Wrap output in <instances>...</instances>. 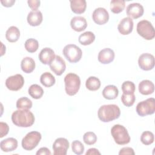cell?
I'll list each match as a JSON object with an SVG mask.
<instances>
[{
    "instance_id": "cell-1",
    "label": "cell",
    "mask_w": 155,
    "mask_h": 155,
    "mask_svg": "<svg viewBox=\"0 0 155 155\" xmlns=\"http://www.w3.org/2000/svg\"><path fill=\"white\" fill-rule=\"evenodd\" d=\"M34 114L28 110H18L12 114L13 124L19 127H30L35 122Z\"/></svg>"
},
{
    "instance_id": "cell-2",
    "label": "cell",
    "mask_w": 155,
    "mask_h": 155,
    "mask_svg": "<svg viewBox=\"0 0 155 155\" xmlns=\"http://www.w3.org/2000/svg\"><path fill=\"white\" fill-rule=\"evenodd\" d=\"M120 110L115 104L102 105L98 110L97 116L100 120L104 122H109L119 117Z\"/></svg>"
},
{
    "instance_id": "cell-3",
    "label": "cell",
    "mask_w": 155,
    "mask_h": 155,
    "mask_svg": "<svg viewBox=\"0 0 155 155\" xmlns=\"http://www.w3.org/2000/svg\"><path fill=\"white\" fill-rule=\"evenodd\" d=\"M65 90L69 96L75 95L79 91L81 85V79L76 74L70 73L64 78Z\"/></svg>"
},
{
    "instance_id": "cell-4",
    "label": "cell",
    "mask_w": 155,
    "mask_h": 155,
    "mask_svg": "<svg viewBox=\"0 0 155 155\" xmlns=\"http://www.w3.org/2000/svg\"><path fill=\"white\" fill-rule=\"evenodd\" d=\"M111 134L115 141L118 145H125L130 142V137L126 128L119 124L113 126L111 129Z\"/></svg>"
},
{
    "instance_id": "cell-5",
    "label": "cell",
    "mask_w": 155,
    "mask_h": 155,
    "mask_svg": "<svg viewBox=\"0 0 155 155\" xmlns=\"http://www.w3.org/2000/svg\"><path fill=\"white\" fill-rule=\"evenodd\" d=\"M42 138L41 134L36 131L28 133L22 139L21 145L25 150L31 151L37 147Z\"/></svg>"
},
{
    "instance_id": "cell-6",
    "label": "cell",
    "mask_w": 155,
    "mask_h": 155,
    "mask_svg": "<svg viewBox=\"0 0 155 155\" xmlns=\"http://www.w3.org/2000/svg\"><path fill=\"white\" fill-rule=\"evenodd\" d=\"M63 54L65 58L70 63H76L79 61L82 56L81 49L74 44H68L63 48Z\"/></svg>"
},
{
    "instance_id": "cell-7",
    "label": "cell",
    "mask_w": 155,
    "mask_h": 155,
    "mask_svg": "<svg viewBox=\"0 0 155 155\" xmlns=\"http://www.w3.org/2000/svg\"><path fill=\"white\" fill-rule=\"evenodd\" d=\"M137 32L146 40H151L155 36V31L152 24L147 20H142L137 23Z\"/></svg>"
},
{
    "instance_id": "cell-8",
    "label": "cell",
    "mask_w": 155,
    "mask_h": 155,
    "mask_svg": "<svg viewBox=\"0 0 155 155\" xmlns=\"http://www.w3.org/2000/svg\"><path fill=\"white\" fill-rule=\"evenodd\" d=\"M136 112L140 116L151 115L155 112V99L153 97L148 98L139 102L136 106Z\"/></svg>"
},
{
    "instance_id": "cell-9",
    "label": "cell",
    "mask_w": 155,
    "mask_h": 155,
    "mask_svg": "<svg viewBox=\"0 0 155 155\" xmlns=\"http://www.w3.org/2000/svg\"><path fill=\"white\" fill-rule=\"evenodd\" d=\"M24 79L20 74L9 76L5 80L6 87L11 91H18L23 87Z\"/></svg>"
},
{
    "instance_id": "cell-10",
    "label": "cell",
    "mask_w": 155,
    "mask_h": 155,
    "mask_svg": "<svg viewBox=\"0 0 155 155\" xmlns=\"http://www.w3.org/2000/svg\"><path fill=\"white\" fill-rule=\"evenodd\" d=\"M154 57L150 53H143L139 57L138 64L143 70L148 71L152 70L154 67Z\"/></svg>"
},
{
    "instance_id": "cell-11",
    "label": "cell",
    "mask_w": 155,
    "mask_h": 155,
    "mask_svg": "<svg viewBox=\"0 0 155 155\" xmlns=\"http://www.w3.org/2000/svg\"><path fill=\"white\" fill-rule=\"evenodd\" d=\"M52 148L54 155H66L69 148V142L65 138L59 137L54 140Z\"/></svg>"
},
{
    "instance_id": "cell-12",
    "label": "cell",
    "mask_w": 155,
    "mask_h": 155,
    "mask_svg": "<svg viewBox=\"0 0 155 155\" xmlns=\"http://www.w3.org/2000/svg\"><path fill=\"white\" fill-rule=\"evenodd\" d=\"M93 21L98 25H104L109 20V14L107 10L103 7L96 8L92 14Z\"/></svg>"
},
{
    "instance_id": "cell-13",
    "label": "cell",
    "mask_w": 155,
    "mask_h": 155,
    "mask_svg": "<svg viewBox=\"0 0 155 155\" xmlns=\"http://www.w3.org/2000/svg\"><path fill=\"white\" fill-rule=\"evenodd\" d=\"M50 68L57 76H61L65 70L66 64L64 60L58 55H56L54 59L49 64Z\"/></svg>"
},
{
    "instance_id": "cell-14",
    "label": "cell",
    "mask_w": 155,
    "mask_h": 155,
    "mask_svg": "<svg viewBox=\"0 0 155 155\" xmlns=\"http://www.w3.org/2000/svg\"><path fill=\"white\" fill-rule=\"evenodd\" d=\"M127 15L130 18L137 19L141 17L144 12L143 6L139 3L130 4L126 9Z\"/></svg>"
},
{
    "instance_id": "cell-15",
    "label": "cell",
    "mask_w": 155,
    "mask_h": 155,
    "mask_svg": "<svg viewBox=\"0 0 155 155\" xmlns=\"http://www.w3.org/2000/svg\"><path fill=\"white\" fill-rule=\"evenodd\" d=\"M119 32L123 35H127L131 33L133 29V19L129 17H126L121 19L117 26Z\"/></svg>"
},
{
    "instance_id": "cell-16",
    "label": "cell",
    "mask_w": 155,
    "mask_h": 155,
    "mask_svg": "<svg viewBox=\"0 0 155 155\" xmlns=\"http://www.w3.org/2000/svg\"><path fill=\"white\" fill-rule=\"evenodd\" d=\"M114 52L110 48H105L101 50L98 54V61L103 64H108L114 59Z\"/></svg>"
},
{
    "instance_id": "cell-17",
    "label": "cell",
    "mask_w": 155,
    "mask_h": 155,
    "mask_svg": "<svg viewBox=\"0 0 155 155\" xmlns=\"http://www.w3.org/2000/svg\"><path fill=\"white\" fill-rule=\"evenodd\" d=\"M55 54L53 50L50 48L45 47L41 50L39 54V61L45 65H49L54 59Z\"/></svg>"
},
{
    "instance_id": "cell-18",
    "label": "cell",
    "mask_w": 155,
    "mask_h": 155,
    "mask_svg": "<svg viewBox=\"0 0 155 155\" xmlns=\"http://www.w3.org/2000/svg\"><path fill=\"white\" fill-rule=\"evenodd\" d=\"M70 25L73 30L80 32L84 31L87 27V22L85 18L82 16H74L70 21Z\"/></svg>"
},
{
    "instance_id": "cell-19",
    "label": "cell",
    "mask_w": 155,
    "mask_h": 155,
    "mask_svg": "<svg viewBox=\"0 0 155 155\" xmlns=\"http://www.w3.org/2000/svg\"><path fill=\"white\" fill-rule=\"evenodd\" d=\"M42 14L39 10H31L28 14L27 20L31 26H38L42 21Z\"/></svg>"
},
{
    "instance_id": "cell-20",
    "label": "cell",
    "mask_w": 155,
    "mask_h": 155,
    "mask_svg": "<svg viewBox=\"0 0 155 155\" xmlns=\"http://www.w3.org/2000/svg\"><path fill=\"white\" fill-rule=\"evenodd\" d=\"M18 147V140L13 137H8L0 142V148L4 152L13 151Z\"/></svg>"
},
{
    "instance_id": "cell-21",
    "label": "cell",
    "mask_w": 155,
    "mask_h": 155,
    "mask_svg": "<svg viewBox=\"0 0 155 155\" xmlns=\"http://www.w3.org/2000/svg\"><path fill=\"white\" fill-rule=\"evenodd\" d=\"M139 91L143 95L152 94L154 91V84L149 80H143L139 84Z\"/></svg>"
},
{
    "instance_id": "cell-22",
    "label": "cell",
    "mask_w": 155,
    "mask_h": 155,
    "mask_svg": "<svg viewBox=\"0 0 155 155\" xmlns=\"http://www.w3.org/2000/svg\"><path fill=\"white\" fill-rule=\"evenodd\" d=\"M70 2L71 9L74 13L81 14L85 11L87 3L85 0H71Z\"/></svg>"
},
{
    "instance_id": "cell-23",
    "label": "cell",
    "mask_w": 155,
    "mask_h": 155,
    "mask_svg": "<svg viewBox=\"0 0 155 155\" xmlns=\"http://www.w3.org/2000/svg\"><path fill=\"white\" fill-rule=\"evenodd\" d=\"M119 94L117 88L113 85H108L106 86L102 91V96L105 99L112 100L116 99Z\"/></svg>"
},
{
    "instance_id": "cell-24",
    "label": "cell",
    "mask_w": 155,
    "mask_h": 155,
    "mask_svg": "<svg viewBox=\"0 0 155 155\" xmlns=\"http://www.w3.org/2000/svg\"><path fill=\"white\" fill-rule=\"evenodd\" d=\"M21 68L25 73H31L35 68V62L30 57H25L22 59L21 62Z\"/></svg>"
},
{
    "instance_id": "cell-25",
    "label": "cell",
    "mask_w": 155,
    "mask_h": 155,
    "mask_svg": "<svg viewBox=\"0 0 155 155\" xmlns=\"http://www.w3.org/2000/svg\"><path fill=\"white\" fill-rule=\"evenodd\" d=\"M20 36V31L15 26L10 27L5 33V38L10 42H16Z\"/></svg>"
},
{
    "instance_id": "cell-26",
    "label": "cell",
    "mask_w": 155,
    "mask_h": 155,
    "mask_svg": "<svg viewBox=\"0 0 155 155\" xmlns=\"http://www.w3.org/2000/svg\"><path fill=\"white\" fill-rule=\"evenodd\" d=\"M95 40V35L91 31H85L80 35L78 38L79 42L83 45H87L92 44Z\"/></svg>"
},
{
    "instance_id": "cell-27",
    "label": "cell",
    "mask_w": 155,
    "mask_h": 155,
    "mask_svg": "<svg viewBox=\"0 0 155 155\" xmlns=\"http://www.w3.org/2000/svg\"><path fill=\"white\" fill-rule=\"evenodd\" d=\"M28 93L29 95L33 99H38L42 97L44 94V90L38 84H32L30 86Z\"/></svg>"
},
{
    "instance_id": "cell-28",
    "label": "cell",
    "mask_w": 155,
    "mask_h": 155,
    "mask_svg": "<svg viewBox=\"0 0 155 155\" xmlns=\"http://www.w3.org/2000/svg\"><path fill=\"white\" fill-rule=\"evenodd\" d=\"M54 77L49 72H45L40 77L41 83L45 87H50L55 84Z\"/></svg>"
},
{
    "instance_id": "cell-29",
    "label": "cell",
    "mask_w": 155,
    "mask_h": 155,
    "mask_svg": "<svg viewBox=\"0 0 155 155\" xmlns=\"http://www.w3.org/2000/svg\"><path fill=\"white\" fill-rule=\"evenodd\" d=\"M85 86L86 88L90 91H96L99 89L101 87V81L95 76H90L87 79Z\"/></svg>"
},
{
    "instance_id": "cell-30",
    "label": "cell",
    "mask_w": 155,
    "mask_h": 155,
    "mask_svg": "<svg viewBox=\"0 0 155 155\" xmlns=\"http://www.w3.org/2000/svg\"><path fill=\"white\" fill-rule=\"evenodd\" d=\"M125 6L124 0H113L110 2V10L116 14L122 12Z\"/></svg>"
},
{
    "instance_id": "cell-31",
    "label": "cell",
    "mask_w": 155,
    "mask_h": 155,
    "mask_svg": "<svg viewBox=\"0 0 155 155\" xmlns=\"http://www.w3.org/2000/svg\"><path fill=\"white\" fill-rule=\"evenodd\" d=\"M32 107L31 101L26 97H22L16 101V108L18 110H29Z\"/></svg>"
},
{
    "instance_id": "cell-32",
    "label": "cell",
    "mask_w": 155,
    "mask_h": 155,
    "mask_svg": "<svg viewBox=\"0 0 155 155\" xmlns=\"http://www.w3.org/2000/svg\"><path fill=\"white\" fill-rule=\"evenodd\" d=\"M25 48L29 53H34L39 48L38 41L33 38H30L26 40L24 44Z\"/></svg>"
},
{
    "instance_id": "cell-33",
    "label": "cell",
    "mask_w": 155,
    "mask_h": 155,
    "mask_svg": "<svg viewBox=\"0 0 155 155\" xmlns=\"http://www.w3.org/2000/svg\"><path fill=\"white\" fill-rule=\"evenodd\" d=\"M154 136L152 132L149 131H143L140 136V141L145 145H149L153 143Z\"/></svg>"
},
{
    "instance_id": "cell-34",
    "label": "cell",
    "mask_w": 155,
    "mask_h": 155,
    "mask_svg": "<svg viewBox=\"0 0 155 155\" xmlns=\"http://www.w3.org/2000/svg\"><path fill=\"white\" fill-rule=\"evenodd\" d=\"M136 101V97L134 94H124L123 93L121 96V101L123 104L126 107L132 106Z\"/></svg>"
},
{
    "instance_id": "cell-35",
    "label": "cell",
    "mask_w": 155,
    "mask_h": 155,
    "mask_svg": "<svg viewBox=\"0 0 155 155\" xmlns=\"http://www.w3.org/2000/svg\"><path fill=\"white\" fill-rule=\"evenodd\" d=\"M122 90L124 94H133L135 91V85L131 81H125L122 84Z\"/></svg>"
},
{
    "instance_id": "cell-36",
    "label": "cell",
    "mask_w": 155,
    "mask_h": 155,
    "mask_svg": "<svg viewBox=\"0 0 155 155\" xmlns=\"http://www.w3.org/2000/svg\"><path fill=\"white\" fill-rule=\"evenodd\" d=\"M83 140L85 143L87 145H93L97 141V136L94 133L91 131H88L84 134Z\"/></svg>"
},
{
    "instance_id": "cell-37",
    "label": "cell",
    "mask_w": 155,
    "mask_h": 155,
    "mask_svg": "<svg viewBox=\"0 0 155 155\" xmlns=\"http://www.w3.org/2000/svg\"><path fill=\"white\" fill-rule=\"evenodd\" d=\"M71 148L74 153L78 155L82 154L84 151V146L79 140H74L71 143Z\"/></svg>"
},
{
    "instance_id": "cell-38",
    "label": "cell",
    "mask_w": 155,
    "mask_h": 155,
    "mask_svg": "<svg viewBox=\"0 0 155 155\" xmlns=\"http://www.w3.org/2000/svg\"><path fill=\"white\" fill-rule=\"evenodd\" d=\"M0 137L2 138L6 136L9 131V127L5 122H0Z\"/></svg>"
},
{
    "instance_id": "cell-39",
    "label": "cell",
    "mask_w": 155,
    "mask_h": 155,
    "mask_svg": "<svg viewBox=\"0 0 155 155\" xmlns=\"http://www.w3.org/2000/svg\"><path fill=\"white\" fill-rule=\"evenodd\" d=\"M28 7L33 10H38V7L40 6L39 0H28L27 1Z\"/></svg>"
},
{
    "instance_id": "cell-40",
    "label": "cell",
    "mask_w": 155,
    "mask_h": 155,
    "mask_svg": "<svg viewBox=\"0 0 155 155\" xmlns=\"http://www.w3.org/2000/svg\"><path fill=\"white\" fill-rule=\"evenodd\" d=\"M134 150L131 147H124L121 148L119 152V155H124V154H133L134 155Z\"/></svg>"
},
{
    "instance_id": "cell-41",
    "label": "cell",
    "mask_w": 155,
    "mask_h": 155,
    "mask_svg": "<svg viewBox=\"0 0 155 155\" xmlns=\"http://www.w3.org/2000/svg\"><path fill=\"white\" fill-rule=\"evenodd\" d=\"M36 154L37 155H50L51 153L48 148L46 147H42L38 150Z\"/></svg>"
},
{
    "instance_id": "cell-42",
    "label": "cell",
    "mask_w": 155,
    "mask_h": 155,
    "mask_svg": "<svg viewBox=\"0 0 155 155\" xmlns=\"http://www.w3.org/2000/svg\"><path fill=\"white\" fill-rule=\"evenodd\" d=\"M1 4L5 7H10L13 5L15 2V0H1Z\"/></svg>"
},
{
    "instance_id": "cell-43",
    "label": "cell",
    "mask_w": 155,
    "mask_h": 155,
    "mask_svg": "<svg viewBox=\"0 0 155 155\" xmlns=\"http://www.w3.org/2000/svg\"><path fill=\"white\" fill-rule=\"evenodd\" d=\"M86 155H94V154H101V153L98 151L97 149L92 148L88 150V151L85 153Z\"/></svg>"
}]
</instances>
